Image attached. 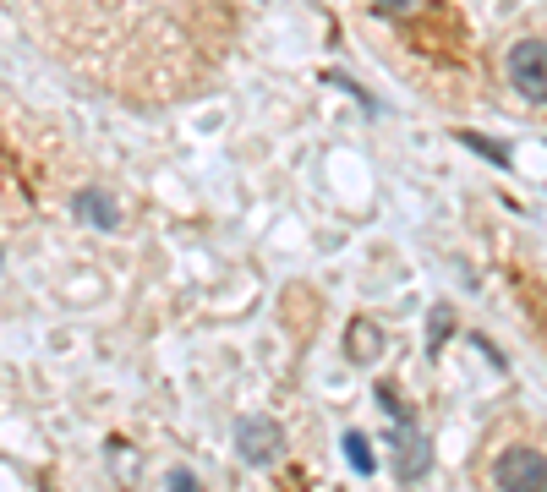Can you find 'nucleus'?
I'll list each match as a JSON object with an SVG mask.
<instances>
[{
	"label": "nucleus",
	"instance_id": "1",
	"mask_svg": "<svg viewBox=\"0 0 547 492\" xmlns=\"http://www.w3.org/2000/svg\"><path fill=\"white\" fill-rule=\"evenodd\" d=\"M389 465H394V482H427V471H433V443H427L422 427H416V416L394 421Z\"/></svg>",
	"mask_w": 547,
	"mask_h": 492
},
{
	"label": "nucleus",
	"instance_id": "2",
	"mask_svg": "<svg viewBox=\"0 0 547 492\" xmlns=\"http://www.w3.org/2000/svg\"><path fill=\"white\" fill-rule=\"evenodd\" d=\"M236 454L252 465V471H269L285 454V427L274 416H241L236 421Z\"/></svg>",
	"mask_w": 547,
	"mask_h": 492
},
{
	"label": "nucleus",
	"instance_id": "3",
	"mask_svg": "<svg viewBox=\"0 0 547 492\" xmlns=\"http://www.w3.org/2000/svg\"><path fill=\"white\" fill-rule=\"evenodd\" d=\"M509 88L531 104H547V39H520L504 61Z\"/></svg>",
	"mask_w": 547,
	"mask_h": 492
},
{
	"label": "nucleus",
	"instance_id": "4",
	"mask_svg": "<svg viewBox=\"0 0 547 492\" xmlns=\"http://www.w3.org/2000/svg\"><path fill=\"white\" fill-rule=\"evenodd\" d=\"M493 487H504V492L537 487V492H547V454H537L531 443H509V449L493 460Z\"/></svg>",
	"mask_w": 547,
	"mask_h": 492
},
{
	"label": "nucleus",
	"instance_id": "5",
	"mask_svg": "<svg viewBox=\"0 0 547 492\" xmlns=\"http://www.w3.org/2000/svg\"><path fill=\"white\" fill-rule=\"evenodd\" d=\"M72 214L83 219V225H93V230H121V203H115L104 186H88V192H77V197H72Z\"/></svg>",
	"mask_w": 547,
	"mask_h": 492
},
{
	"label": "nucleus",
	"instance_id": "6",
	"mask_svg": "<svg viewBox=\"0 0 547 492\" xmlns=\"http://www.w3.org/2000/svg\"><path fill=\"white\" fill-rule=\"evenodd\" d=\"M345 350H351L356 367H372V361L383 356V328L367 323V318H356L351 328H345Z\"/></svg>",
	"mask_w": 547,
	"mask_h": 492
},
{
	"label": "nucleus",
	"instance_id": "7",
	"mask_svg": "<svg viewBox=\"0 0 547 492\" xmlns=\"http://www.w3.org/2000/svg\"><path fill=\"white\" fill-rule=\"evenodd\" d=\"M340 449H345V460H351L356 476H372V471H378V460H372V449H367V432H345Z\"/></svg>",
	"mask_w": 547,
	"mask_h": 492
},
{
	"label": "nucleus",
	"instance_id": "8",
	"mask_svg": "<svg viewBox=\"0 0 547 492\" xmlns=\"http://www.w3.org/2000/svg\"><path fill=\"white\" fill-rule=\"evenodd\" d=\"M460 137V143L465 148H471V154H482V159H493L498 164V170H509V164H515V159H509V148H498V143H487V137L482 132H455Z\"/></svg>",
	"mask_w": 547,
	"mask_h": 492
},
{
	"label": "nucleus",
	"instance_id": "9",
	"mask_svg": "<svg viewBox=\"0 0 547 492\" xmlns=\"http://www.w3.org/2000/svg\"><path fill=\"white\" fill-rule=\"evenodd\" d=\"M449 334H455V312H449V307H433V334H427V350L438 356V345H444Z\"/></svg>",
	"mask_w": 547,
	"mask_h": 492
},
{
	"label": "nucleus",
	"instance_id": "10",
	"mask_svg": "<svg viewBox=\"0 0 547 492\" xmlns=\"http://www.w3.org/2000/svg\"><path fill=\"white\" fill-rule=\"evenodd\" d=\"M378 405H383V410H389V421H400V416H411V410H405V405H400V394H394V389H389V383H378Z\"/></svg>",
	"mask_w": 547,
	"mask_h": 492
},
{
	"label": "nucleus",
	"instance_id": "11",
	"mask_svg": "<svg viewBox=\"0 0 547 492\" xmlns=\"http://www.w3.org/2000/svg\"><path fill=\"white\" fill-rule=\"evenodd\" d=\"M165 487H181V492H192V487H197V476H192V471H170V476H165Z\"/></svg>",
	"mask_w": 547,
	"mask_h": 492
},
{
	"label": "nucleus",
	"instance_id": "12",
	"mask_svg": "<svg viewBox=\"0 0 547 492\" xmlns=\"http://www.w3.org/2000/svg\"><path fill=\"white\" fill-rule=\"evenodd\" d=\"M411 0H378V11H405Z\"/></svg>",
	"mask_w": 547,
	"mask_h": 492
}]
</instances>
